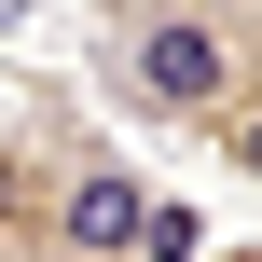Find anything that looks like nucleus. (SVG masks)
<instances>
[{
    "instance_id": "f257e3e1",
    "label": "nucleus",
    "mask_w": 262,
    "mask_h": 262,
    "mask_svg": "<svg viewBox=\"0 0 262 262\" xmlns=\"http://www.w3.org/2000/svg\"><path fill=\"white\" fill-rule=\"evenodd\" d=\"M83 83H97L111 124L193 138L249 193V166H262V0H180V14L83 28Z\"/></svg>"
},
{
    "instance_id": "f03ea898",
    "label": "nucleus",
    "mask_w": 262,
    "mask_h": 262,
    "mask_svg": "<svg viewBox=\"0 0 262 262\" xmlns=\"http://www.w3.org/2000/svg\"><path fill=\"white\" fill-rule=\"evenodd\" d=\"M41 180H55V138H41V97L0 124V262H28V235H41Z\"/></svg>"
},
{
    "instance_id": "7ed1b4c3",
    "label": "nucleus",
    "mask_w": 262,
    "mask_h": 262,
    "mask_svg": "<svg viewBox=\"0 0 262 262\" xmlns=\"http://www.w3.org/2000/svg\"><path fill=\"white\" fill-rule=\"evenodd\" d=\"M207 235H221V207H193V193L152 180V193H138V249H124V262H207Z\"/></svg>"
},
{
    "instance_id": "20e7f679",
    "label": "nucleus",
    "mask_w": 262,
    "mask_h": 262,
    "mask_svg": "<svg viewBox=\"0 0 262 262\" xmlns=\"http://www.w3.org/2000/svg\"><path fill=\"white\" fill-rule=\"evenodd\" d=\"M124 14H180V0H83V28H124Z\"/></svg>"
}]
</instances>
